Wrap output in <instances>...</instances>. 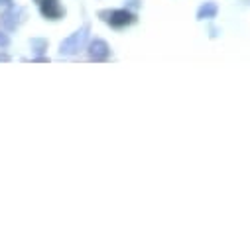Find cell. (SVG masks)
<instances>
[{
	"mask_svg": "<svg viewBox=\"0 0 250 250\" xmlns=\"http://www.w3.org/2000/svg\"><path fill=\"white\" fill-rule=\"evenodd\" d=\"M87 36H89V26H83L79 32H75L73 36H69L67 40L61 42L59 53H61V55H75V53L85 45Z\"/></svg>",
	"mask_w": 250,
	"mask_h": 250,
	"instance_id": "obj_1",
	"label": "cell"
},
{
	"mask_svg": "<svg viewBox=\"0 0 250 250\" xmlns=\"http://www.w3.org/2000/svg\"><path fill=\"white\" fill-rule=\"evenodd\" d=\"M103 16H106L104 20L114 26V28H122V26H128L134 22V16L128 10H112V12H103Z\"/></svg>",
	"mask_w": 250,
	"mask_h": 250,
	"instance_id": "obj_2",
	"label": "cell"
},
{
	"mask_svg": "<svg viewBox=\"0 0 250 250\" xmlns=\"http://www.w3.org/2000/svg\"><path fill=\"white\" fill-rule=\"evenodd\" d=\"M108 53H110V47H108V43H106L104 40H93V42H91V45H89V55H91V59H95V61H104V59L108 57Z\"/></svg>",
	"mask_w": 250,
	"mask_h": 250,
	"instance_id": "obj_3",
	"label": "cell"
},
{
	"mask_svg": "<svg viewBox=\"0 0 250 250\" xmlns=\"http://www.w3.org/2000/svg\"><path fill=\"white\" fill-rule=\"evenodd\" d=\"M40 6H42V14H43L47 20H57L61 14H63L61 6L57 4V0H45V2H42Z\"/></svg>",
	"mask_w": 250,
	"mask_h": 250,
	"instance_id": "obj_4",
	"label": "cell"
},
{
	"mask_svg": "<svg viewBox=\"0 0 250 250\" xmlns=\"http://www.w3.org/2000/svg\"><path fill=\"white\" fill-rule=\"evenodd\" d=\"M217 12H219V8H217L215 2H205V4L199 8V12H197V20H209V18H215Z\"/></svg>",
	"mask_w": 250,
	"mask_h": 250,
	"instance_id": "obj_5",
	"label": "cell"
},
{
	"mask_svg": "<svg viewBox=\"0 0 250 250\" xmlns=\"http://www.w3.org/2000/svg\"><path fill=\"white\" fill-rule=\"evenodd\" d=\"M0 24H2L6 30H14L18 26V12L16 10H10V12L2 14V18H0Z\"/></svg>",
	"mask_w": 250,
	"mask_h": 250,
	"instance_id": "obj_6",
	"label": "cell"
},
{
	"mask_svg": "<svg viewBox=\"0 0 250 250\" xmlns=\"http://www.w3.org/2000/svg\"><path fill=\"white\" fill-rule=\"evenodd\" d=\"M45 47H47V42H45V40H38V38L32 40V49H34L36 53H42Z\"/></svg>",
	"mask_w": 250,
	"mask_h": 250,
	"instance_id": "obj_7",
	"label": "cell"
},
{
	"mask_svg": "<svg viewBox=\"0 0 250 250\" xmlns=\"http://www.w3.org/2000/svg\"><path fill=\"white\" fill-rule=\"evenodd\" d=\"M8 45H10V38L4 32H0V47H8Z\"/></svg>",
	"mask_w": 250,
	"mask_h": 250,
	"instance_id": "obj_8",
	"label": "cell"
},
{
	"mask_svg": "<svg viewBox=\"0 0 250 250\" xmlns=\"http://www.w3.org/2000/svg\"><path fill=\"white\" fill-rule=\"evenodd\" d=\"M8 4H12V0H0V6H8Z\"/></svg>",
	"mask_w": 250,
	"mask_h": 250,
	"instance_id": "obj_9",
	"label": "cell"
},
{
	"mask_svg": "<svg viewBox=\"0 0 250 250\" xmlns=\"http://www.w3.org/2000/svg\"><path fill=\"white\" fill-rule=\"evenodd\" d=\"M36 2H40V4H42V2H45V0H36Z\"/></svg>",
	"mask_w": 250,
	"mask_h": 250,
	"instance_id": "obj_10",
	"label": "cell"
}]
</instances>
